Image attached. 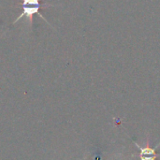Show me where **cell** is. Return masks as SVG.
Returning a JSON list of instances; mask_svg holds the SVG:
<instances>
[{
    "instance_id": "6da1fadb",
    "label": "cell",
    "mask_w": 160,
    "mask_h": 160,
    "mask_svg": "<svg viewBox=\"0 0 160 160\" xmlns=\"http://www.w3.org/2000/svg\"><path fill=\"white\" fill-rule=\"evenodd\" d=\"M52 5H48V4H42L40 3V0H22V13L19 15V17L13 21V24H15L19 20H21L22 17H25L28 21L29 26L32 25L33 23V17L35 14H38L40 18H42L48 24H50L48 22V21L45 19V17L39 12V9L42 7H51Z\"/></svg>"
},
{
    "instance_id": "7a4b0ae2",
    "label": "cell",
    "mask_w": 160,
    "mask_h": 160,
    "mask_svg": "<svg viewBox=\"0 0 160 160\" xmlns=\"http://www.w3.org/2000/svg\"><path fill=\"white\" fill-rule=\"evenodd\" d=\"M132 142L140 151V160H156L160 157V155L157 154V149L160 145V142L155 147H152L150 145L149 141H147V143L143 147L140 146L134 140H132Z\"/></svg>"
}]
</instances>
